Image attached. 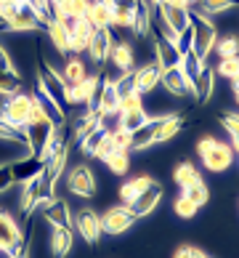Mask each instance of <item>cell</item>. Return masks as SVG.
<instances>
[{
	"label": "cell",
	"instance_id": "cell-1",
	"mask_svg": "<svg viewBox=\"0 0 239 258\" xmlns=\"http://www.w3.org/2000/svg\"><path fill=\"white\" fill-rule=\"evenodd\" d=\"M32 104H35V93H14V96H6L3 101V109H0V117L6 122H11L14 128H22L27 131L30 125V112H32Z\"/></svg>",
	"mask_w": 239,
	"mask_h": 258
},
{
	"label": "cell",
	"instance_id": "cell-2",
	"mask_svg": "<svg viewBox=\"0 0 239 258\" xmlns=\"http://www.w3.org/2000/svg\"><path fill=\"white\" fill-rule=\"evenodd\" d=\"M37 91L45 93L51 101H56L61 109H66V83L56 70H51L43 59L37 61Z\"/></svg>",
	"mask_w": 239,
	"mask_h": 258
},
{
	"label": "cell",
	"instance_id": "cell-3",
	"mask_svg": "<svg viewBox=\"0 0 239 258\" xmlns=\"http://www.w3.org/2000/svg\"><path fill=\"white\" fill-rule=\"evenodd\" d=\"M191 30H194V45H191V51H194L199 59H207L210 53H213V45L218 40V32L213 22H210L207 16L202 14H191Z\"/></svg>",
	"mask_w": 239,
	"mask_h": 258
},
{
	"label": "cell",
	"instance_id": "cell-4",
	"mask_svg": "<svg viewBox=\"0 0 239 258\" xmlns=\"http://www.w3.org/2000/svg\"><path fill=\"white\" fill-rule=\"evenodd\" d=\"M96 186H99L96 184V176H93V170L85 165V162H80V165L66 170V189H69L72 195L91 200V197H96Z\"/></svg>",
	"mask_w": 239,
	"mask_h": 258
},
{
	"label": "cell",
	"instance_id": "cell-5",
	"mask_svg": "<svg viewBox=\"0 0 239 258\" xmlns=\"http://www.w3.org/2000/svg\"><path fill=\"white\" fill-rule=\"evenodd\" d=\"M45 173V157L37 155V152H30V155L19 157L11 162V178L14 184H27L32 178H40Z\"/></svg>",
	"mask_w": 239,
	"mask_h": 258
},
{
	"label": "cell",
	"instance_id": "cell-6",
	"mask_svg": "<svg viewBox=\"0 0 239 258\" xmlns=\"http://www.w3.org/2000/svg\"><path fill=\"white\" fill-rule=\"evenodd\" d=\"M136 221L138 218L130 213L128 205H117V208H109V210L101 213V229H104V234H112V237L125 234Z\"/></svg>",
	"mask_w": 239,
	"mask_h": 258
},
{
	"label": "cell",
	"instance_id": "cell-7",
	"mask_svg": "<svg viewBox=\"0 0 239 258\" xmlns=\"http://www.w3.org/2000/svg\"><path fill=\"white\" fill-rule=\"evenodd\" d=\"M74 229H77V234H80L88 245H99L101 234H104V229H101V216L96 213L93 208L77 210V216H74Z\"/></svg>",
	"mask_w": 239,
	"mask_h": 258
},
{
	"label": "cell",
	"instance_id": "cell-8",
	"mask_svg": "<svg viewBox=\"0 0 239 258\" xmlns=\"http://www.w3.org/2000/svg\"><path fill=\"white\" fill-rule=\"evenodd\" d=\"M202 165L207 168V170H213V173H221V170H228L231 168V162H234V149L228 147V144H223V141H213L202 155Z\"/></svg>",
	"mask_w": 239,
	"mask_h": 258
},
{
	"label": "cell",
	"instance_id": "cell-9",
	"mask_svg": "<svg viewBox=\"0 0 239 258\" xmlns=\"http://www.w3.org/2000/svg\"><path fill=\"white\" fill-rule=\"evenodd\" d=\"M8 30L11 32H37V30H45V19L30 3H16V14L8 22Z\"/></svg>",
	"mask_w": 239,
	"mask_h": 258
},
{
	"label": "cell",
	"instance_id": "cell-10",
	"mask_svg": "<svg viewBox=\"0 0 239 258\" xmlns=\"http://www.w3.org/2000/svg\"><path fill=\"white\" fill-rule=\"evenodd\" d=\"M151 11L160 14V19L168 24V30L173 35L184 32L191 24V11L189 8H181V6H173V3H162V6H151Z\"/></svg>",
	"mask_w": 239,
	"mask_h": 258
},
{
	"label": "cell",
	"instance_id": "cell-11",
	"mask_svg": "<svg viewBox=\"0 0 239 258\" xmlns=\"http://www.w3.org/2000/svg\"><path fill=\"white\" fill-rule=\"evenodd\" d=\"M162 192H165V189H162L160 181H151V184H149V186L143 189V192L128 205V208H130V213L136 216V218H143V216L154 213V208L162 203Z\"/></svg>",
	"mask_w": 239,
	"mask_h": 258
},
{
	"label": "cell",
	"instance_id": "cell-12",
	"mask_svg": "<svg viewBox=\"0 0 239 258\" xmlns=\"http://www.w3.org/2000/svg\"><path fill=\"white\" fill-rule=\"evenodd\" d=\"M22 237L24 232L19 229L16 218L11 213H6V210H0V247H3V253L11 255L19 247V242H22Z\"/></svg>",
	"mask_w": 239,
	"mask_h": 258
},
{
	"label": "cell",
	"instance_id": "cell-13",
	"mask_svg": "<svg viewBox=\"0 0 239 258\" xmlns=\"http://www.w3.org/2000/svg\"><path fill=\"white\" fill-rule=\"evenodd\" d=\"M107 61L117 70V75L120 72H130V70H136V51H133V45L128 40H114Z\"/></svg>",
	"mask_w": 239,
	"mask_h": 258
},
{
	"label": "cell",
	"instance_id": "cell-14",
	"mask_svg": "<svg viewBox=\"0 0 239 258\" xmlns=\"http://www.w3.org/2000/svg\"><path fill=\"white\" fill-rule=\"evenodd\" d=\"M99 83H101V75H88L80 83H66V107L69 104H88L93 91L99 88Z\"/></svg>",
	"mask_w": 239,
	"mask_h": 258
},
{
	"label": "cell",
	"instance_id": "cell-15",
	"mask_svg": "<svg viewBox=\"0 0 239 258\" xmlns=\"http://www.w3.org/2000/svg\"><path fill=\"white\" fill-rule=\"evenodd\" d=\"M96 32V27L88 22V19H77L72 27V32H69V53L72 56H80L88 51V43H91V37Z\"/></svg>",
	"mask_w": 239,
	"mask_h": 258
},
{
	"label": "cell",
	"instance_id": "cell-16",
	"mask_svg": "<svg viewBox=\"0 0 239 258\" xmlns=\"http://www.w3.org/2000/svg\"><path fill=\"white\" fill-rule=\"evenodd\" d=\"M160 83L168 88V93L173 96H191V80L184 75L181 67H170V70H162Z\"/></svg>",
	"mask_w": 239,
	"mask_h": 258
},
{
	"label": "cell",
	"instance_id": "cell-17",
	"mask_svg": "<svg viewBox=\"0 0 239 258\" xmlns=\"http://www.w3.org/2000/svg\"><path fill=\"white\" fill-rule=\"evenodd\" d=\"M154 56H157L154 61L160 64V70L181 67V53H178V48H176V43L168 40V37H162V35L154 37Z\"/></svg>",
	"mask_w": 239,
	"mask_h": 258
},
{
	"label": "cell",
	"instance_id": "cell-18",
	"mask_svg": "<svg viewBox=\"0 0 239 258\" xmlns=\"http://www.w3.org/2000/svg\"><path fill=\"white\" fill-rule=\"evenodd\" d=\"M112 43H114L112 30H96L93 32L91 43H88V53H91L93 64H107L109 51H112Z\"/></svg>",
	"mask_w": 239,
	"mask_h": 258
},
{
	"label": "cell",
	"instance_id": "cell-19",
	"mask_svg": "<svg viewBox=\"0 0 239 258\" xmlns=\"http://www.w3.org/2000/svg\"><path fill=\"white\" fill-rule=\"evenodd\" d=\"M160 78H162V70L157 61H149L136 70V91L141 93V96H146V93H151L160 85Z\"/></svg>",
	"mask_w": 239,
	"mask_h": 258
},
{
	"label": "cell",
	"instance_id": "cell-20",
	"mask_svg": "<svg viewBox=\"0 0 239 258\" xmlns=\"http://www.w3.org/2000/svg\"><path fill=\"white\" fill-rule=\"evenodd\" d=\"M213 88H215V70H210V67L205 64L202 72L191 80V96H194L199 104H205V101H210V96H213Z\"/></svg>",
	"mask_w": 239,
	"mask_h": 258
},
{
	"label": "cell",
	"instance_id": "cell-21",
	"mask_svg": "<svg viewBox=\"0 0 239 258\" xmlns=\"http://www.w3.org/2000/svg\"><path fill=\"white\" fill-rule=\"evenodd\" d=\"M43 216L51 226H69L72 229V213L66 200H48L43 205Z\"/></svg>",
	"mask_w": 239,
	"mask_h": 258
},
{
	"label": "cell",
	"instance_id": "cell-22",
	"mask_svg": "<svg viewBox=\"0 0 239 258\" xmlns=\"http://www.w3.org/2000/svg\"><path fill=\"white\" fill-rule=\"evenodd\" d=\"M181 128H184V117H181V114H162V117L157 120L154 141H151V147H157V144H165V141H170V139H173Z\"/></svg>",
	"mask_w": 239,
	"mask_h": 258
},
{
	"label": "cell",
	"instance_id": "cell-23",
	"mask_svg": "<svg viewBox=\"0 0 239 258\" xmlns=\"http://www.w3.org/2000/svg\"><path fill=\"white\" fill-rule=\"evenodd\" d=\"M74 245V234L69 226H51V253L53 258H66Z\"/></svg>",
	"mask_w": 239,
	"mask_h": 258
},
{
	"label": "cell",
	"instance_id": "cell-24",
	"mask_svg": "<svg viewBox=\"0 0 239 258\" xmlns=\"http://www.w3.org/2000/svg\"><path fill=\"white\" fill-rule=\"evenodd\" d=\"M149 30H151V6H149V0H136V6H133L130 32L136 37H146Z\"/></svg>",
	"mask_w": 239,
	"mask_h": 258
},
{
	"label": "cell",
	"instance_id": "cell-25",
	"mask_svg": "<svg viewBox=\"0 0 239 258\" xmlns=\"http://www.w3.org/2000/svg\"><path fill=\"white\" fill-rule=\"evenodd\" d=\"M45 32H48V40H51V45L56 51L64 53V56H69V30L64 27L61 19H51L48 27H45Z\"/></svg>",
	"mask_w": 239,
	"mask_h": 258
},
{
	"label": "cell",
	"instance_id": "cell-26",
	"mask_svg": "<svg viewBox=\"0 0 239 258\" xmlns=\"http://www.w3.org/2000/svg\"><path fill=\"white\" fill-rule=\"evenodd\" d=\"M99 112H120V93L112 78L101 80V91H99Z\"/></svg>",
	"mask_w": 239,
	"mask_h": 258
},
{
	"label": "cell",
	"instance_id": "cell-27",
	"mask_svg": "<svg viewBox=\"0 0 239 258\" xmlns=\"http://www.w3.org/2000/svg\"><path fill=\"white\" fill-rule=\"evenodd\" d=\"M51 131H53V122H48V120L35 122V125L27 128V144H30V149L40 155V152H43V144H45V139L51 136Z\"/></svg>",
	"mask_w": 239,
	"mask_h": 258
},
{
	"label": "cell",
	"instance_id": "cell-28",
	"mask_svg": "<svg viewBox=\"0 0 239 258\" xmlns=\"http://www.w3.org/2000/svg\"><path fill=\"white\" fill-rule=\"evenodd\" d=\"M151 176H138V178H130V181H125V184L120 186V200H122V205H130L133 200H136L143 189H146L149 184H151Z\"/></svg>",
	"mask_w": 239,
	"mask_h": 258
},
{
	"label": "cell",
	"instance_id": "cell-29",
	"mask_svg": "<svg viewBox=\"0 0 239 258\" xmlns=\"http://www.w3.org/2000/svg\"><path fill=\"white\" fill-rule=\"evenodd\" d=\"M157 120L160 117H149V122H143L138 131H133V149L141 152V149H149L151 141H154V128H157Z\"/></svg>",
	"mask_w": 239,
	"mask_h": 258
},
{
	"label": "cell",
	"instance_id": "cell-30",
	"mask_svg": "<svg viewBox=\"0 0 239 258\" xmlns=\"http://www.w3.org/2000/svg\"><path fill=\"white\" fill-rule=\"evenodd\" d=\"M173 181L181 189H186L191 184H197V181H202V176H199V170L191 165V162H181V165H176V170H173Z\"/></svg>",
	"mask_w": 239,
	"mask_h": 258
},
{
	"label": "cell",
	"instance_id": "cell-31",
	"mask_svg": "<svg viewBox=\"0 0 239 258\" xmlns=\"http://www.w3.org/2000/svg\"><path fill=\"white\" fill-rule=\"evenodd\" d=\"M64 83H80L88 78V72H85V61L77 59V56H66V61H64Z\"/></svg>",
	"mask_w": 239,
	"mask_h": 258
},
{
	"label": "cell",
	"instance_id": "cell-32",
	"mask_svg": "<svg viewBox=\"0 0 239 258\" xmlns=\"http://www.w3.org/2000/svg\"><path fill=\"white\" fill-rule=\"evenodd\" d=\"M143 122H149V114L143 112V107L138 109H128V112H120V128H125V131H138Z\"/></svg>",
	"mask_w": 239,
	"mask_h": 258
},
{
	"label": "cell",
	"instance_id": "cell-33",
	"mask_svg": "<svg viewBox=\"0 0 239 258\" xmlns=\"http://www.w3.org/2000/svg\"><path fill=\"white\" fill-rule=\"evenodd\" d=\"M22 91V75L14 70H0V96H14Z\"/></svg>",
	"mask_w": 239,
	"mask_h": 258
},
{
	"label": "cell",
	"instance_id": "cell-34",
	"mask_svg": "<svg viewBox=\"0 0 239 258\" xmlns=\"http://www.w3.org/2000/svg\"><path fill=\"white\" fill-rule=\"evenodd\" d=\"M0 141H11V144H19V147L30 149V144H27V131L14 128L11 122H6L3 117H0Z\"/></svg>",
	"mask_w": 239,
	"mask_h": 258
},
{
	"label": "cell",
	"instance_id": "cell-35",
	"mask_svg": "<svg viewBox=\"0 0 239 258\" xmlns=\"http://www.w3.org/2000/svg\"><path fill=\"white\" fill-rule=\"evenodd\" d=\"M104 162H107V168L112 170L114 176H125L130 170V155H128V152H122V149H114Z\"/></svg>",
	"mask_w": 239,
	"mask_h": 258
},
{
	"label": "cell",
	"instance_id": "cell-36",
	"mask_svg": "<svg viewBox=\"0 0 239 258\" xmlns=\"http://www.w3.org/2000/svg\"><path fill=\"white\" fill-rule=\"evenodd\" d=\"M213 51L218 59H231V56H239V40L234 35H226V37H218Z\"/></svg>",
	"mask_w": 239,
	"mask_h": 258
},
{
	"label": "cell",
	"instance_id": "cell-37",
	"mask_svg": "<svg viewBox=\"0 0 239 258\" xmlns=\"http://www.w3.org/2000/svg\"><path fill=\"white\" fill-rule=\"evenodd\" d=\"M181 195L189 197L197 208L207 205V200H210V192H207V184H205V181H197V184H191V186H186V189H181Z\"/></svg>",
	"mask_w": 239,
	"mask_h": 258
},
{
	"label": "cell",
	"instance_id": "cell-38",
	"mask_svg": "<svg viewBox=\"0 0 239 258\" xmlns=\"http://www.w3.org/2000/svg\"><path fill=\"white\" fill-rule=\"evenodd\" d=\"M202 67H205V61L199 59V56L194 53V51H189V53H184L181 56V70H184V75L189 80H194L199 72H202Z\"/></svg>",
	"mask_w": 239,
	"mask_h": 258
},
{
	"label": "cell",
	"instance_id": "cell-39",
	"mask_svg": "<svg viewBox=\"0 0 239 258\" xmlns=\"http://www.w3.org/2000/svg\"><path fill=\"white\" fill-rule=\"evenodd\" d=\"M215 75H221L226 80H236L239 78V56H231V59H218Z\"/></svg>",
	"mask_w": 239,
	"mask_h": 258
},
{
	"label": "cell",
	"instance_id": "cell-40",
	"mask_svg": "<svg viewBox=\"0 0 239 258\" xmlns=\"http://www.w3.org/2000/svg\"><path fill=\"white\" fill-rule=\"evenodd\" d=\"M114 85H117L120 99H122V96H128V93H133V91H136V70L120 72V75H117V80H114Z\"/></svg>",
	"mask_w": 239,
	"mask_h": 258
},
{
	"label": "cell",
	"instance_id": "cell-41",
	"mask_svg": "<svg viewBox=\"0 0 239 258\" xmlns=\"http://www.w3.org/2000/svg\"><path fill=\"white\" fill-rule=\"evenodd\" d=\"M197 3H202V11L207 14H223L228 8L239 6V0H197Z\"/></svg>",
	"mask_w": 239,
	"mask_h": 258
},
{
	"label": "cell",
	"instance_id": "cell-42",
	"mask_svg": "<svg viewBox=\"0 0 239 258\" xmlns=\"http://www.w3.org/2000/svg\"><path fill=\"white\" fill-rule=\"evenodd\" d=\"M173 210H176V216L178 218H194L197 216V205L191 203L189 197H184V195H178V200H176V205H173Z\"/></svg>",
	"mask_w": 239,
	"mask_h": 258
},
{
	"label": "cell",
	"instance_id": "cell-43",
	"mask_svg": "<svg viewBox=\"0 0 239 258\" xmlns=\"http://www.w3.org/2000/svg\"><path fill=\"white\" fill-rule=\"evenodd\" d=\"M112 141H114V147L122 149V152H130V149H133V133L125 131V128L112 131Z\"/></svg>",
	"mask_w": 239,
	"mask_h": 258
},
{
	"label": "cell",
	"instance_id": "cell-44",
	"mask_svg": "<svg viewBox=\"0 0 239 258\" xmlns=\"http://www.w3.org/2000/svg\"><path fill=\"white\" fill-rule=\"evenodd\" d=\"M104 133H107L104 128H96V131L91 133V136H85V139H83V152H85V155H88V157H93V152L99 149L101 139H104Z\"/></svg>",
	"mask_w": 239,
	"mask_h": 258
},
{
	"label": "cell",
	"instance_id": "cell-45",
	"mask_svg": "<svg viewBox=\"0 0 239 258\" xmlns=\"http://www.w3.org/2000/svg\"><path fill=\"white\" fill-rule=\"evenodd\" d=\"M221 122H223V128L228 131L231 141H239V114L236 112H223L221 114Z\"/></svg>",
	"mask_w": 239,
	"mask_h": 258
},
{
	"label": "cell",
	"instance_id": "cell-46",
	"mask_svg": "<svg viewBox=\"0 0 239 258\" xmlns=\"http://www.w3.org/2000/svg\"><path fill=\"white\" fill-rule=\"evenodd\" d=\"M191 45H194V30H191V24H189L184 32H178V37H176V48H178L181 56H184V53L191 51Z\"/></svg>",
	"mask_w": 239,
	"mask_h": 258
},
{
	"label": "cell",
	"instance_id": "cell-47",
	"mask_svg": "<svg viewBox=\"0 0 239 258\" xmlns=\"http://www.w3.org/2000/svg\"><path fill=\"white\" fill-rule=\"evenodd\" d=\"M114 149H117V147H114V141H112V133H104V139H101V144H99V149L93 152V157L104 162V160H107V157L112 155V152H114Z\"/></svg>",
	"mask_w": 239,
	"mask_h": 258
},
{
	"label": "cell",
	"instance_id": "cell-48",
	"mask_svg": "<svg viewBox=\"0 0 239 258\" xmlns=\"http://www.w3.org/2000/svg\"><path fill=\"white\" fill-rule=\"evenodd\" d=\"M138 107H143V96H141L138 91H133V93H128V96H122V99H120V112L138 109Z\"/></svg>",
	"mask_w": 239,
	"mask_h": 258
},
{
	"label": "cell",
	"instance_id": "cell-49",
	"mask_svg": "<svg viewBox=\"0 0 239 258\" xmlns=\"http://www.w3.org/2000/svg\"><path fill=\"white\" fill-rule=\"evenodd\" d=\"M66 6H69V16H74V19H85L91 0H66Z\"/></svg>",
	"mask_w": 239,
	"mask_h": 258
},
{
	"label": "cell",
	"instance_id": "cell-50",
	"mask_svg": "<svg viewBox=\"0 0 239 258\" xmlns=\"http://www.w3.org/2000/svg\"><path fill=\"white\" fill-rule=\"evenodd\" d=\"M14 186V178H11V162L8 165H0V195L8 192Z\"/></svg>",
	"mask_w": 239,
	"mask_h": 258
},
{
	"label": "cell",
	"instance_id": "cell-51",
	"mask_svg": "<svg viewBox=\"0 0 239 258\" xmlns=\"http://www.w3.org/2000/svg\"><path fill=\"white\" fill-rule=\"evenodd\" d=\"M11 258H30V240H27V234L22 237V242H19V247L11 253Z\"/></svg>",
	"mask_w": 239,
	"mask_h": 258
},
{
	"label": "cell",
	"instance_id": "cell-52",
	"mask_svg": "<svg viewBox=\"0 0 239 258\" xmlns=\"http://www.w3.org/2000/svg\"><path fill=\"white\" fill-rule=\"evenodd\" d=\"M199 253H202V250H197V247H178V250H176V255L173 258H197Z\"/></svg>",
	"mask_w": 239,
	"mask_h": 258
},
{
	"label": "cell",
	"instance_id": "cell-53",
	"mask_svg": "<svg viewBox=\"0 0 239 258\" xmlns=\"http://www.w3.org/2000/svg\"><path fill=\"white\" fill-rule=\"evenodd\" d=\"M0 70H14V72H16V67H14V61H11V56L6 53L3 45H0Z\"/></svg>",
	"mask_w": 239,
	"mask_h": 258
},
{
	"label": "cell",
	"instance_id": "cell-54",
	"mask_svg": "<svg viewBox=\"0 0 239 258\" xmlns=\"http://www.w3.org/2000/svg\"><path fill=\"white\" fill-rule=\"evenodd\" d=\"M213 141H215L213 136H205V139H199V144H197V152H199V155H202V152H205V149H207L210 144H213Z\"/></svg>",
	"mask_w": 239,
	"mask_h": 258
},
{
	"label": "cell",
	"instance_id": "cell-55",
	"mask_svg": "<svg viewBox=\"0 0 239 258\" xmlns=\"http://www.w3.org/2000/svg\"><path fill=\"white\" fill-rule=\"evenodd\" d=\"M162 3H168V0H149V6H162Z\"/></svg>",
	"mask_w": 239,
	"mask_h": 258
},
{
	"label": "cell",
	"instance_id": "cell-56",
	"mask_svg": "<svg viewBox=\"0 0 239 258\" xmlns=\"http://www.w3.org/2000/svg\"><path fill=\"white\" fill-rule=\"evenodd\" d=\"M0 30H8V24H6V19L0 16Z\"/></svg>",
	"mask_w": 239,
	"mask_h": 258
},
{
	"label": "cell",
	"instance_id": "cell-57",
	"mask_svg": "<svg viewBox=\"0 0 239 258\" xmlns=\"http://www.w3.org/2000/svg\"><path fill=\"white\" fill-rule=\"evenodd\" d=\"M0 3H16V0H0Z\"/></svg>",
	"mask_w": 239,
	"mask_h": 258
},
{
	"label": "cell",
	"instance_id": "cell-58",
	"mask_svg": "<svg viewBox=\"0 0 239 258\" xmlns=\"http://www.w3.org/2000/svg\"><path fill=\"white\" fill-rule=\"evenodd\" d=\"M197 258H207V255H205V253H199V255H197Z\"/></svg>",
	"mask_w": 239,
	"mask_h": 258
},
{
	"label": "cell",
	"instance_id": "cell-59",
	"mask_svg": "<svg viewBox=\"0 0 239 258\" xmlns=\"http://www.w3.org/2000/svg\"><path fill=\"white\" fill-rule=\"evenodd\" d=\"M186 3H189V6H191V3H197V0H186Z\"/></svg>",
	"mask_w": 239,
	"mask_h": 258
},
{
	"label": "cell",
	"instance_id": "cell-60",
	"mask_svg": "<svg viewBox=\"0 0 239 258\" xmlns=\"http://www.w3.org/2000/svg\"><path fill=\"white\" fill-rule=\"evenodd\" d=\"M0 253H3V247H0Z\"/></svg>",
	"mask_w": 239,
	"mask_h": 258
}]
</instances>
